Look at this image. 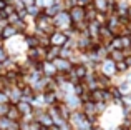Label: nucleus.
Returning <instances> with one entry per match:
<instances>
[{
	"label": "nucleus",
	"instance_id": "f257e3e1",
	"mask_svg": "<svg viewBox=\"0 0 131 130\" xmlns=\"http://www.w3.org/2000/svg\"><path fill=\"white\" fill-rule=\"evenodd\" d=\"M68 125L71 130H93V122L88 117H85V114L81 110H75L68 117Z\"/></svg>",
	"mask_w": 131,
	"mask_h": 130
},
{
	"label": "nucleus",
	"instance_id": "f03ea898",
	"mask_svg": "<svg viewBox=\"0 0 131 130\" xmlns=\"http://www.w3.org/2000/svg\"><path fill=\"white\" fill-rule=\"evenodd\" d=\"M51 22H53L55 30L68 32V30L73 29V23H71V18H70V15H68V10H61V12H58L55 17H51Z\"/></svg>",
	"mask_w": 131,
	"mask_h": 130
},
{
	"label": "nucleus",
	"instance_id": "7ed1b4c3",
	"mask_svg": "<svg viewBox=\"0 0 131 130\" xmlns=\"http://www.w3.org/2000/svg\"><path fill=\"white\" fill-rule=\"evenodd\" d=\"M35 29H37V32H42V33L50 35V33L55 30L53 22H51V17H48L47 13L42 10V12L35 17Z\"/></svg>",
	"mask_w": 131,
	"mask_h": 130
},
{
	"label": "nucleus",
	"instance_id": "20e7f679",
	"mask_svg": "<svg viewBox=\"0 0 131 130\" xmlns=\"http://www.w3.org/2000/svg\"><path fill=\"white\" fill-rule=\"evenodd\" d=\"M96 72L101 73V75H105V77H110V78H113L115 75H118L116 73V63L113 62L111 59H108V57L103 59L101 62L96 65Z\"/></svg>",
	"mask_w": 131,
	"mask_h": 130
},
{
	"label": "nucleus",
	"instance_id": "39448f33",
	"mask_svg": "<svg viewBox=\"0 0 131 130\" xmlns=\"http://www.w3.org/2000/svg\"><path fill=\"white\" fill-rule=\"evenodd\" d=\"M68 42V33L67 32H61V30H53L50 33V45L53 47H65Z\"/></svg>",
	"mask_w": 131,
	"mask_h": 130
},
{
	"label": "nucleus",
	"instance_id": "423d86ee",
	"mask_svg": "<svg viewBox=\"0 0 131 130\" xmlns=\"http://www.w3.org/2000/svg\"><path fill=\"white\" fill-rule=\"evenodd\" d=\"M18 112L22 114V120H33V107H32V102H27V100H20L18 104H15Z\"/></svg>",
	"mask_w": 131,
	"mask_h": 130
},
{
	"label": "nucleus",
	"instance_id": "0eeeda50",
	"mask_svg": "<svg viewBox=\"0 0 131 130\" xmlns=\"http://www.w3.org/2000/svg\"><path fill=\"white\" fill-rule=\"evenodd\" d=\"M68 15H70L73 25H78V23H81V22H86V20H85V8L80 7V5H73L70 10H68Z\"/></svg>",
	"mask_w": 131,
	"mask_h": 130
},
{
	"label": "nucleus",
	"instance_id": "6e6552de",
	"mask_svg": "<svg viewBox=\"0 0 131 130\" xmlns=\"http://www.w3.org/2000/svg\"><path fill=\"white\" fill-rule=\"evenodd\" d=\"M3 92L7 94V98H8V102H10V104H13V105L18 104V102L22 100V88H20L18 85H15V83L10 85V87L7 88V90H3Z\"/></svg>",
	"mask_w": 131,
	"mask_h": 130
},
{
	"label": "nucleus",
	"instance_id": "1a4fd4ad",
	"mask_svg": "<svg viewBox=\"0 0 131 130\" xmlns=\"http://www.w3.org/2000/svg\"><path fill=\"white\" fill-rule=\"evenodd\" d=\"M61 102H63V104L67 105V107L70 108L71 112H75V110H80V108H81V100H80V97H78L77 94L65 95V97L61 98Z\"/></svg>",
	"mask_w": 131,
	"mask_h": 130
},
{
	"label": "nucleus",
	"instance_id": "9d476101",
	"mask_svg": "<svg viewBox=\"0 0 131 130\" xmlns=\"http://www.w3.org/2000/svg\"><path fill=\"white\" fill-rule=\"evenodd\" d=\"M115 33L111 32V30L108 29L106 25H101L100 27V35H98V43H101V45H105V47H108L110 43H111V40L115 39Z\"/></svg>",
	"mask_w": 131,
	"mask_h": 130
},
{
	"label": "nucleus",
	"instance_id": "9b49d317",
	"mask_svg": "<svg viewBox=\"0 0 131 130\" xmlns=\"http://www.w3.org/2000/svg\"><path fill=\"white\" fill-rule=\"evenodd\" d=\"M53 65H55V68H57V73H68V72L71 70V67H73L71 60L63 59V57H57V59L53 60Z\"/></svg>",
	"mask_w": 131,
	"mask_h": 130
},
{
	"label": "nucleus",
	"instance_id": "f8f14e48",
	"mask_svg": "<svg viewBox=\"0 0 131 130\" xmlns=\"http://www.w3.org/2000/svg\"><path fill=\"white\" fill-rule=\"evenodd\" d=\"M47 110H48V114H50V117H51V122H53V125H57V127H61L63 124H67V120L63 118V115L60 114V110H58L57 104H55V105H50Z\"/></svg>",
	"mask_w": 131,
	"mask_h": 130
},
{
	"label": "nucleus",
	"instance_id": "ddd939ff",
	"mask_svg": "<svg viewBox=\"0 0 131 130\" xmlns=\"http://www.w3.org/2000/svg\"><path fill=\"white\" fill-rule=\"evenodd\" d=\"M40 72H42L43 77H48V78H53L57 75V68H55L53 62H50V60H42L40 62Z\"/></svg>",
	"mask_w": 131,
	"mask_h": 130
},
{
	"label": "nucleus",
	"instance_id": "4468645a",
	"mask_svg": "<svg viewBox=\"0 0 131 130\" xmlns=\"http://www.w3.org/2000/svg\"><path fill=\"white\" fill-rule=\"evenodd\" d=\"M17 35H20L18 32H17V29L13 25H7L5 29H3V32L0 33V40H2L3 43L7 42V40H10V39H13V37H17Z\"/></svg>",
	"mask_w": 131,
	"mask_h": 130
},
{
	"label": "nucleus",
	"instance_id": "2eb2a0df",
	"mask_svg": "<svg viewBox=\"0 0 131 130\" xmlns=\"http://www.w3.org/2000/svg\"><path fill=\"white\" fill-rule=\"evenodd\" d=\"M61 10H65V8H63V5H61V2H60V0H55V3H51L50 7L43 8V12L47 13L48 17H55L58 12H61Z\"/></svg>",
	"mask_w": 131,
	"mask_h": 130
},
{
	"label": "nucleus",
	"instance_id": "dca6fc26",
	"mask_svg": "<svg viewBox=\"0 0 131 130\" xmlns=\"http://www.w3.org/2000/svg\"><path fill=\"white\" fill-rule=\"evenodd\" d=\"M100 27H101V25H98L96 22H88V25H86V32H88V35L91 37V39L95 40V42H98Z\"/></svg>",
	"mask_w": 131,
	"mask_h": 130
},
{
	"label": "nucleus",
	"instance_id": "f3484780",
	"mask_svg": "<svg viewBox=\"0 0 131 130\" xmlns=\"http://www.w3.org/2000/svg\"><path fill=\"white\" fill-rule=\"evenodd\" d=\"M7 117H8L12 122H22V114L18 112L17 105H13V104H10V108H8V112H7Z\"/></svg>",
	"mask_w": 131,
	"mask_h": 130
},
{
	"label": "nucleus",
	"instance_id": "a211bd4d",
	"mask_svg": "<svg viewBox=\"0 0 131 130\" xmlns=\"http://www.w3.org/2000/svg\"><path fill=\"white\" fill-rule=\"evenodd\" d=\"M91 5L96 8V12L108 13V8H110V2H108V0H93Z\"/></svg>",
	"mask_w": 131,
	"mask_h": 130
},
{
	"label": "nucleus",
	"instance_id": "6ab92c4d",
	"mask_svg": "<svg viewBox=\"0 0 131 130\" xmlns=\"http://www.w3.org/2000/svg\"><path fill=\"white\" fill-rule=\"evenodd\" d=\"M20 130H42V125L37 124L35 120H22L20 122Z\"/></svg>",
	"mask_w": 131,
	"mask_h": 130
},
{
	"label": "nucleus",
	"instance_id": "aec40b11",
	"mask_svg": "<svg viewBox=\"0 0 131 130\" xmlns=\"http://www.w3.org/2000/svg\"><path fill=\"white\" fill-rule=\"evenodd\" d=\"M32 107L33 108H47L43 94H35V95H33V98H32Z\"/></svg>",
	"mask_w": 131,
	"mask_h": 130
},
{
	"label": "nucleus",
	"instance_id": "412c9836",
	"mask_svg": "<svg viewBox=\"0 0 131 130\" xmlns=\"http://www.w3.org/2000/svg\"><path fill=\"white\" fill-rule=\"evenodd\" d=\"M96 13H98V12H96V8L91 5V3H90L88 7H85V20H86V23L88 22H95Z\"/></svg>",
	"mask_w": 131,
	"mask_h": 130
},
{
	"label": "nucleus",
	"instance_id": "4be33fe9",
	"mask_svg": "<svg viewBox=\"0 0 131 130\" xmlns=\"http://www.w3.org/2000/svg\"><path fill=\"white\" fill-rule=\"evenodd\" d=\"M23 43H25L27 49H35L38 47V40H37V35H23Z\"/></svg>",
	"mask_w": 131,
	"mask_h": 130
},
{
	"label": "nucleus",
	"instance_id": "5701e85b",
	"mask_svg": "<svg viewBox=\"0 0 131 130\" xmlns=\"http://www.w3.org/2000/svg\"><path fill=\"white\" fill-rule=\"evenodd\" d=\"M57 57H60V47H53V45H50V47L47 49V60L53 62Z\"/></svg>",
	"mask_w": 131,
	"mask_h": 130
},
{
	"label": "nucleus",
	"instance_id": "b1692460",
	"mask_svg": "<svg viewBox=\"0 0 131 130\" xmlns=\"http://www.w3.org/2000/svg\"><path fill=\"white\" fill-rule=\"evenodd\" d=\"M25 8H27V15L32 17V18H35V17L42 12V8H40L37 3H33V5H30V7H25Z\"/></svg>",
	"mask_w": 131,
	"mask_h": 130
},
{
	"label": "nucleus",
	"instance_id": "393cba45",
	"mask_svg": "<svg viewBox=\"0 0 131 130\" xmlns=\"http://www.w3.org/2000/svg\"><path fill=\"white\" fill-rule=\"evenodd\" d=\"M12 124H13V122L10 120L7 115H0V130H8Z\"/></svg>",
	"mask_w": 131,
	"mask_h": 130
},
{
	"label": "nucleus",
	"instance_id": "a878e982",
	"mask_svg": "<svg viewBox=\"0 0 131 130\" xmlns=\"http://www.w3.org/2000/svg\"><path fill=\"white\" fill-rule=\"evenodd\" d=\"M119 42H121V50H131V42L128 35H118Z\"/></svg>",
	"mask_w": 131,
	"mask_h": 130
},
{
	"label": "nucleus",
	"instance_id": "bb28decb",
	"mask_svg": "<svg viewBox=\"0 0 131 130\" xmlns=\"http://www.w3.org/2000/svg\"><path fill=\"white\" fill-rule=\"evenodd\" d=\"M110 50H121V42H119V37L116 35L115 39L111 40V43L108 45V52Z\"/></svg>",
	"mask_w": 131,
	"mask_h": 130
},
{
	"label": "nucleus",
	"instance_id": "cd10ccee",
	"mask_svg": "<svg viewBox=\"0 0 131 130\" xmlns=\"http://www.w3.org/2000/svg\"><path fill=\"white\" fill-rule=\"evenodd\" d=\"M13 12H15V8H13V7L10 5V3H5V7H3V8L0 10V13H2V17H3V18H7L8 15H12Z\"/></svg>",
	"mask_w": 131,
	"mask_h": 130
},
{
	"label": "nucleus",
	"instance_id": "c85d7f7f",
	"mask_svg": "<svg viewBox=\"0 0 131 130\" xmlns=\"http://www.w3.org/2000/svg\"><path fill=\"white\" fill-rule=\"evenodd\" d=\"M129 68H128V65L125 63V60H121V62H116V73H126Z\"/></svg>",
	"mask_w": 131,
	"mask_h": 130
},
{
	"label": "nucleus",
	"instance_id": "c756f323",
	"mask_svg": "<svg viewBox=\"0 0 131 130\" xmlns=\"http://www.w3.org/2000/svg\"><path fill=\"white\" fill-rule=\"evenodd\" d=\"M106 18H108V13L98 12V13H96V18H95V22L98 23V25H105V23H106Z\"/></svg>",
	"mask_w": 131,
	"mask_h": 130
},
{
	"label": "nucleus",
	"instance_id": "7c9ffc66",
	"mask_svg": "<svg viewBox=\"0 0 131 130\" xmlns=\"http://www.w3.org/2000/svg\"><path fill=\"white\" fill-rule=\"evenodd\" d=\"M35 3L43 10V8H47V7H50L51 3H55V0H35Z\"/></svg>",
	"mask_w": 131,
	"mask_h": 130
},
{
	"label": "nucleus",
	"instance_id": "2f4dec72",
	"mask_svg": "<svg viewBox=\"0 0 131 130\" xmlns=\"http://www.w3.org/2000/svg\"><path fill=\"white\" fill-rule=\"evenodd\" d=\"M8 108H10V102H3V104H0V115H7Z\"/></svg>",
	"mask_w": 131,
	"mask_h": 130
},
{
	"label": "nucleus",
	"instance_id": "473e14b6",
	"mask_svg": "<svg viewBox=\"0 0 131 130\" xmlns=\"http://www.w3.org/2000/svg\"><path fill=\"white\" fill-rule=\"evenodd\" d=\"M91 2H93V0H77V5H80V7H83V8H85V7H88Z\"/></svg>",
	"mask_w": 131,
	"mask_h": 130
},
{
	"label": "nucleus",
	"instance_id": "72a5a7b5",
	"mask_svg": "<svg viewBox=\"0 0 131 130\" xmlns=\"http://www.w3.org/2000/svg\"><path fill=\"white\" fill-rule=\"evenodd\" d=\"M7 25H8V22H7L5 18H0V33L3 32V29H5Z\"/></svg>",
	"mask_w": 131,
	"mask_h": 130
},
{
	"label": "nucleus",
	"instance_id": "f704fd0d",
	"mask_svg": "<svg viewBox=\"0 0 131 130\" xmlns=\"http://www.w3.org/2000/svg\"><path fill=\"white\" fill-rule=\"evenodd\" d=\"M8 130H20V122H13Z\"/></svg>",
	"mask_w": 131,
	"mask_h": 130
},
{
	"label": "nucleus",
	"instance_id": "c9c22d12",
	"mask_svg": "<svg viewBox=\"0 0 131 130\" xmlns=\"http://www.w3.org/2000/svg\"><path fill=\"white\" fill-rule=\"evenodd\" d=\"M125 63L128 65V68L131 70V55H126V57H125Z\"/></svg>",
	"mask_w": 131,
	"mask_h": 130
},
{
	"label": "nucleus",
	"instance_id": "e433bc0d",
	"mask_svg": "<svg viewBox=\"0 0 131 130\" xmlns=\"http://www.w3.org/2000/svg\"><path fill=\"white\" fill-rule=\"evenodd\" d=\"M22 3L25 7H30V5H33V3H35V0H22Z\"/></svg>",
	"mask_w": 131,
	"mask_h": 130
},
{
	"label": "nucleus",
	"instance_id": "4c0bfd02",
	"mask_svg": "<svg viewBox=\"0 0 131 130\" xmlns=\"http://www.w3.org/2000/svg\"><path fill=\"white\" fill-rule=\"evenodd\" d=\"M125 78H126V80H128V83L131 85V70H128V72H126V73H125Z\"/></svg>",
	"mask_w": 131,
	"mask_h": 130
},
{
	"label": "nucleus",
	"instance_id": "58836bf2",
	"mask_svg": "<svg viewBox=\"0 0 131 130\" xmlns=\"http://www.w3.org/2000/svg\"><path fill=\"white\" fill-rule=\"evenodd\" d=\"M110 130H125V127H123V125H115V127H113V128H110Z\"/></svg>",
	"mask_w": 131,
	"mask_h": 130
},
{
	"label": "nucleus",
	"instance_id": "ea45409f",
	"mask_svg": "<svg viewBox=\"0 0 131 130\" xmlns=\"http://www.w3.org/2000/svg\"><path fill=\"white\" fill-rule=\"evenodd\" d=\"M5 3H7V2H5V0H0V10H2V8H3V7H5Z\"/></svg>",
	"mask_w": 131,
	"mask_h": 130
},
{
	"label": "nucleus",
	"instance_id": "a19ab883",
	"mask_svg": "<svg viewBox=\"0 0 131 130\" xmlns=\"http://www.w3.org/2000/svg\"><path fill=\"white\" fill-rule=\"evenodd\" d=\"M5 73V70H3V67H2V63H0V77H2V75Z\"/></svg>",
	"mask_w": 131,
	"mask_h": 130
},
{
	"label": "nucleus",
	"instance_id": "79ce46f5",
	"mask_svg": "<svg viewBox=\"0 0 131 130\" xmlns=\"http://www.w3.org/2000/svg\"><path fill=\"white\" fill-rule=\"evenodd\" d=\"M128 37H129V42H131V32H129V33H128Z\"/></svg>",
	"mask_w": 131,
	"mask_h": 130
},
{
	"label": "nucleus",
	"instance_id": "37998d69",
	"mask_svg": "<svg viewBox=\"0 0 131 130\" xmlns=\"http://www.w3.org/2000/svg\"><path fill=\"white\" fill-rule=\"evenodd\" d=\"M108 2H110V3H113V2H116V0H108Z\"/></svg>",
	"mask_w": 131,
	"mask_h": 130
},
{
	"label": "nucleus",
	"instance_id": "c03bdc74",
	"mask_svg": "<svg viewBox=\"0 0 131 130\" xmlns=\"http://www.w3.org/2000/svg\"><path fill=\"white\" fill-rule=\"evenodd\" d=\"M128 20H129V25H131V18H128Z\"/></svg>",
	"mask_w": 131,
	"mask_h": 130
},
{
	"label": "nucleus",
	"instance_id": "a18cd8bd",
	"mask_svg": "<svg viewBox=\"0 0 131 130\" xmlns=\"http://www.w3.org/2000/svg\"><path fill=\"white\" fill-rule=\"evenodd\" d=\"M0 18H3V17H2V13H0Z\"/></svg>",
	"mask_w": 131,
	"mask_h": 130
},
{
	"label": "nucleus",
	"instance_id": "49530a36",
	"mask_svg": "<svg viewBox=\"0 0 131 130\" xmlns=\"http://www.w3.org/2000/svg\"><path fill=\"white\" fill-rule=\"evenodd\" d=\"M129 127H131V125H129Z\"/></svg>",
	"mask_w": 131,
	"mask_h": 130
}]
</instances>
